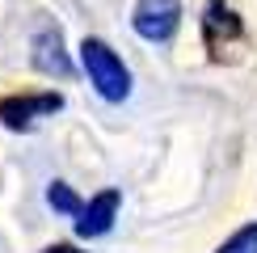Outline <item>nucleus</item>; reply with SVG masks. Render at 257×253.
I'll list each match as a JSON object with an SVG mask.
<instances>
[{
  "mask_svg": "<svg viewBox=\"0 0 257 253\" xmlns=\"http://www.w3.org/2000/svg\"><path fill=\"white\" fill-rule=\"evenodd\" d=\"M30 63H34L42 76H55V80L76 76V63H72V55L63 51V30L51 17H42L34 38H30Z\"/></svg>",
  "mask_w": 257,
  "mask_h": 253,
  "instance_id": "2",
  "label": "nucleus"
},
{
  "mask_svg": "<svg viewBox=\"0 0 257 253\" xmlns=\"http://www.w3.org/2000/svg\"><path fill=\"white\" fill-rule=\"evenodd\" d=\"M47 207L59 211V215H68V219H76L84 203H80V194H76L68 182H51V186H47Z\"/></svg>",
  "mask_w": 257,
  "mask_h": 253,
  "instance_id": "7",
  "label": "nucleus"
},
{
  "mask_svg": "<svg viewBox=\"0 0 257 253\" xmlns=\"http://www.w3.org/2000/svg\"><path fill=\"white\" fill-rule=\"evenodd\" d=\"M118 207H122V190H101V194H93L89 203L80 207V215L72 219V228H76L80 240H97L105 232L114 228V219H118Z\"/></svg>",
  "mask_w": 257,
  "mask_h": 253,
  "instance_id": "5",
  "label": "nucleus"
},
{
  "mask_svg": "<svg viewBox=\"0 0 257 253\" xmlns=\"http://www.w3.org/2000/svg\"><path fill=\"white\" fill-rule=\"evenodd\" d=\"M80 63H84V76L93 80L101 101L118 105V101L131 97V68L122 63V55L105 38H84L80 42Z\"/></svg>",
  "mask_w": 257,
  "mask_h": 253,
  "instance_id": "1",
  "label": "nucleus"
},
{
  "mask_svg": "<svg viewBox=\"0 0 257 253\" xmlns=\"http://www.w3.org/2000/svg\"><path fill=\"white\" fill-rule=\"evenodd\" d=\"M42 253H84V249H76V245H47Z\"/></svg>",
  "mask_w": 257,
  "mask_h": 253,
  "instance_id": "9",
  "label": "nucleus"
},
{
  "mask_svg": "<svg viewBox=\"0 0 257 253\" xmlns=\"http://www.w3.org/2000/svg\"><path fill=\"white\" fill-rule=\"evenodd\" d=\"M202 38H207V47L223 55V47H228V38H240V17L232 13L223 0H207V13H202Z\"/></svg>",
  "mask_w": 257,
  "mask_h": 253,
  "instance_id": "6",
  "label": "nucleus"
},
{
  "mask_svg": "<svg viewBox=\"0 0 257 253\" xmlns=\"http://www.w3.org/2000/svg\"><path fill=\"white\" fill-rule=\"evenodd\" d=\"M131 26L144 42H169L181 26V0H139Z\"/></svg>",
  "mask_w": 257,
  "mask_h": 253,
  "instance_id": "4",
  "label": "nucleus"
},
{
  "mask_svg": "<svg viewBox=\"0 0 257 253\" xmlns=\"http://www.w3.org/2000/svg\"><path fill=\"white\" fill-rule=\"evenodd\" d=\"M215 253H257V224H244V228H236L228 240L215 249Z\"/></svg>",
  "mask_w": 257,
  "mask_h": 253,
  "instance_id": "8",
  "label": "nucleus"
},
{
  "mask_svg": "<svg viewBox=\"0 0 257 253\" xmlns=\"http://www.w3.org/2000/svg\"><path fill=\"white\" fill-rule=\"evenodd\" d=\"M63 110V93H9L0 97V122L9 131H30L38 118Z\"/></svg>",
  "mask_w": 257,
  "mask_h": 253,
  "instance_id": "3",
  "label": "nucleus"
}]
</instances>
